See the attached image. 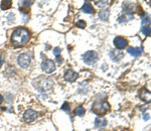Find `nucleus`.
<instances>
[{
	"mask_svg": "<svg viewBox=\"0 0 151 131\" xmlns=\"http://www.w3.org/2000/svg\"><path fill=\"white\" fill-rule=\"evenodd\" d=\"M86 25H87V24H86V22L83 21V20H80V21L77 23V26H78V27H81V28H85Z\"/></svg>",
	"mask_w": 151,
	"mask_h": 131,
	"instance_id": "22",
	"label": "nucleus"
},
{
	"mask_svg": "<svg viewBox=\"0 0 151 131\" xmlns=\"http://www.w3.org/2000/svg\"><path fill=\"white\" fill-rule=\"evenodd\" d=\"M76 114H77L78 116H83L84 114H85V109H84L83 107H78L77 109H76Z\"/></svg>",
	"mask_w": 151,
	"mask_h": 131,
	"instance_id": "17",
	"label": "nucleus"
},
{
	"mask_svg": "<svg viewBox=\"0 0 151 131\" xmlns=\"http://www.w3.org/2000/svg\"><path fill=\"white\" fill-rule=\"evenodd\" d=\"M114 44H115V46L117 48L121 50V48H124L127 46L128 42L125 38H121V36H117V38H115V40H114Z\"/></svg>",
	"mask_w": 151,
	"mask_h": 131,
	"instance_id": "8",
	"label": "nucleus"
},
{
	"mask_svg": "<svg viewBox=\"0 0 151 131\" xmlns=\"http://www.w3.org/2000/svg\"><path fill=\"white\" fill-rule=\"evenodd\" d=\"M30 56L28 54H21L17 59L18 65L21 68H27L30 65Z\"/></svg>",
	"mask_w": 151,
	"mask_h": 131,
	"instance_id": "6",
	"label": "nucleus"
},
{
	"mask_svg": "<svg viewBox=\"0 0 151 131\" xmlns=\"http://www.w3.org/2000/svg\"><path fill=\"white\" fill-rule=\"evenodd\" d=\"M78 74L75 73L74 71H72V70H69V71H67L66 73H65V80L68 82H74L75 80L78 79Z\"/></svg>",
	"mask_w": 151,
	"mask_h": 131,
	"instance_id": "10",
	"label": "nucleus"
},
{
	"mask_svg": "<svg viewBox=\"0 0 151 131\" xmlns=\"http://www.w3.org/2000/svg\"><path fill=\"white\" fill-rule=\"evenodd\" d=\"M128 54H130L132 57H139L142 54V48H128L127 50Z\"/></svg>",
	"mask_w": 151,
	"mask_h": 131,
	"instance_id": "12",
	"label": "nucleus"
},
{
	"mask_svg": "<svg viewBox=\"0 0 151 131\" xmlns=\"http://www.w3.org/2000/svg\"><path fill=\"white\" fill-rule=\"evenodd\" d=\"M109 16H110V11L106 9L101 10V11H99V13H98V17L101 20H103V21H107V20L109 19Z\"/></svg>",
	"mask_w": 151,
	"mask_h": 131,
	"instance_id": "13",
	"label": "nucleus"
},
{
	"mask_svg": "<svg viewBox=\"0 0 151 131\" xmlns=\"http://www.w3.org/2000/svg\"><path fill=\"white\" fill-rule=\"evenodd\" d=\"M95 3H96V5L99 6V7H103V6H106V5H107L108 2H107V1H96Z\"/></svg>",
	"mask_w": 151,
	"mask_h": 131,
	"instance_id": "21",
	"label": "nucleus"
},
{
	"mask_svg": "<svg viewBox=\"0 0 151 131\" xmlns=\"http://www.w3.org/2000/svg\"><path fill=\"white\" fill-rule=\"evenodd\" d=\"M41 69L44 73H52V72L56 70V65L52 62V60H48V59H46L44 60V62L41 63Z\"/></svg>",
	"mask_w": 151,
	"mask_h": 131,
	"instance_id": "5",
	"label": "nucleus"
},
{
	"mask_svg": "<svg viewBox=\"0 0 151 131\" xmlns=\"http://www.w3.org/2000/svg\"><path fill=\"white\" fill-rule=\"evenodd\" d=\"M83 61L86 65H94L98 61V54L94 50H89L83 55Z\"/></svg>",
	"mask_w": 151,
	"mask_h": 131,
	"instance_id": "4",
	"label": "nucleus"
},
{
	"mask_svg": "<svg viewBox=\"0 0 151 131\" xmlns=\"http://www.w3.org/2000/svg\"><path fill=\"white\" fill-rule=\"evenodd\" d=\"M109 55H110V58H111L112 61H114V62H119V61L124 57L123 53L120 52V50H110V54Z\"/></svg>",
	"mask_w": 151,
	"mask_h": 131,
	"instance_id": "9",
	"label": "nucleus"
},
{
	"mask_svg": "<svg viewBox=\"0 0 151 131\" xmlns=\"http://www.w3.org/2000/svg\"><path fill=\"white\" fill-rule=\"evenodd\" d=\"M2 101H3V98H2L1 94H0V104H1V103H2Z\"/></svg>",
	"mask_w": 151,
	"mask_h": 131,
	"instance_id": "27",
	"label": "nucleus"
},
{
	"mask_svg": "<svg viewBox=\"0 0 151 131\" xmlns=\"http://www.w3.org/2000/svg\"><path fill=\"white\" fill-rule=\"evenodd\" d=\"M36 116H37V113H36L35 111H33V110L31 109H28L24 112L23 120L25 122H27V123H29V122H32L36 119Z\"/></svg>",
	"mask_w": 151,
	"mask_h": 131,
	"instance_id": "7",
	"label": "nucleus"
},
{
	"mask_svg": "<svg viewBox=\"0 0 151 131\" xmlns=\"http://www.w3.org/2000/svg\"><path fill=\"white\" fill-rule=\"evenodd\" d=\"M56 63H58V65H61L63 63V59L61 58V57H56Z\"/></svg>",
	"mask_w": 151,
	"mask_h": 131,
	"instance_id": "25",
	"label": "nucleus"
},
{
	"mask_svg": "<svg viewBox=\"0 0 151 131\" xmlns=\"http://www.w3.org/2000/svg\"><path fill=\"white\" fill-rule=\"evenodd\" d=\"M107 125V120L104 117H97L95 120V126L96 128H103Z\"/></svg>",
	"mask_w": 151,
	"mask_h": 131,
	"instance_id": "11",
	"label": "nucleus"
},
{
	"mask_svg": "<svg viewBox=\"0 0 151 131\" xmlns=\"http://www.w3.org/2000/svg\"><path fill=\"white\" fill-rule=\"evenodd\" d=\"M132 19V15L131 16H121V17H119V22H126L128 21V20Z\"/></svg>",
	"mask_w": 151,
	"mask_h": 131,
	"instance_id": "19",
	"label": "nucleus"
},
{
	"mask_svg": "<svg viewBox=\"0 0 151 131\" xmlns=\"http://www.w3.org/2000/svg\"><path fill=\"white\" fill-rule=\"evenodd\" d=\"M12 5V2L11 1H2L1 2V8L3 10H6L8 8H10Z\"/></svg>",
	"mask_w": 151,
	"mask_h": 131,
	"instance_id": "15",
	"label": "nucleus"
},
{
	"mask_svg": "<svg viewBox=\"0 0 151 131\" xmlns=\"http://www.w3.org/2000/svg\"><path fill=\"white\" fill-rule=\"evenodd\" d=\"M33 3V1H22L20 2V6H24V7H28V6H30L31 4Z\"/></svg>",
	"mask_w": 151,
	"mask_h": 131,
	"instance_id": "20",
	"label": "nucleus"
},
{
	"mask_svg": "<svg viewBox=\"0 0 151 131\" xmlns=\"http://www.w3.org/2000/svg\"><path fill=\"white\" fill-rule=\"evenodd\" d=\"M92 110H93L94 113L98 114V115H104V114H106L110 110V105L107 102L98 101L93 104Z\"/></svg>",
	"mask_w": 151,
	"mask_h": 131,
	"instance_id": "3",
	"label": "nucleus"
},
{
	"mask_svg": "<svg viewBox=\"0 0 151 131\" xmlns=\"http://www.w3.org/2000/svg\"><path fill=\"white\" fill-rule=\"evenodd\" d=\"M82 10H83V12H85V13H94V11H95L93 6H92L91 3H89V2H86V3L84 4Z\"/></svg>",
	"mask_w": 151,
	"mask_h": 131,
	"instance_id": "14",
	"label": "nucleus"
},
{
	"mask_svg": "<svg viewBox=\"0 0 151 131\" xmlns=\"http://www.w3.org/2000/svg\"><path fill=\"white\" fill-rule=\"evenodd\" d=\"M150 23V19H149V16L145 15L142 19V25H149Z\"/></svg>",
	"mask_w": 151,
	"mask_h": 131,
	"instance_id": "18",
	"label": "nucleus"
},
{
	"mask_svg": "<svg viewBox=\"0 0 151 131\" xmlns=\"http://www.w3.org/2000/svg\"><path fill=\"white\" fill-rule=\"evenodd\" d=\"M143 119L145 120V121L149 119V114H145V115H144V117H143Z\"/></svg>",
	"mask_w": 151,
	"mask_h": 131,
	"instance_id": "26",
	"label": "nucleus"
},
{
	"mask_svg": "<svg viewBox=\"0 0 151 131\" xmlns=\"http://www.w3.org/2000/svg\"><path fill=\"white\" fill-rule=\"evenodd\" d=\"M30 38L29 31L23 27H18L12 32L11 42L14 46H22L27 44Z\"/></svg>",
	"mask_w": 151,
	"mask_h": 131,
	"instance_id": "1",
	"label": "nucleus"
},
{
	"mask_svg": "<svg viewBox=\"0 0 151 131\" xmlns=\"http://www.w3.org/2000/svg\"><path fill=\"white\" fill-rule=\"evenodd\" d=\"M141 31L144 35H149L150 34V26L149 25H142Z\"/></svg>",
	"mask_w": 151,
	"mask_h": 131,
	"instance_id": "16",
	"label": "nucleus"
},
{
	"mask_svg": "<svg viewBox=\"0 0 151 131\" xmlns=\"http://www.w3.org/2000/svg\"><path fill=\"white\" fill-rule=\"evenodd\" d=\"M61 52H62V50H61L60 48H56L54 50V56H56V57H58L61 55Z\"/></svg>",
	"mask_w": 151,
	"mask_h": 131,
	"instance_id": "24",
	"label": "nucleus"
},
{
	"mask_svg": "<svg viewBox=\"0 0 151 131\" xmlns=\"http://www.w3.org/2000/svg\"><path fill=\"white\" fill-rule=\"evenodd\" d=\"M62 109L64 111H67V112H70V105L68 103H65L64 105L62 106Z\"/></svg>",
	"mask_w": 151,
	"mask_h": 131,
	"instance_id": "23",
	"label": "nucleus"
},
{
	"mask_svg": "<svg viewBox=\"0 0 151 131\" xmlns=\"http://www.w3.org/2000/svg\"><path fill=\"white\" fill-rule=\"evenodd\" d=\"M33 86H35L39 91H48L52 87V81L48 78H39L36 81H33Z\"/></svg>",
	"mask_w": 151,
	"mask_h": 131,
	"instance_id": "2",
	"label": "nucleus"
}]
</instances>
